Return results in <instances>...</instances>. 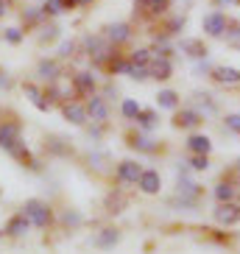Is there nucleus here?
<instances>
[{
	"label": "nucleus",
	"instance_id": "4be33fe9",
	"mask_svg": "<svg viewBox=\"0 0 240 254\" xmlns=\"http://www.w3.org/2000/svg\"><path fill=\"white\" fill-rule=\"evenodd\" d=\"M25 92H28V95H31V101H34V106H37V109H42V112H45V109H48V104H45V101H42V95H39V90H37V87H34V84H25Z\"/></svg>",
	"mask_w": 240,
	"mask_h": 254
},
{
	"label": "nucleus",
	"instance_id": "423d86ee",
	"mask_svg": "<svg viewBox=\"0 0 240 254\" xmlns=\"http://www.w3.org/2000/svg\"><path fill=\"white\" fill-rule=\"evenodd\" d=\"M137 185H140V190H143V193L154 195V193H159L162 179H159L157 171H143V173H140V179H137Z\"/></svg>",
	"mask_w": 240,
	"mask_h": 254
},
{
	"label": "nucleus",
	"instance_id": "1a4fd4ad",
	"mask_svg": "<svg viewBox=\"0 0 240 254\" xmlns=\"http://www.w3.org/2000/svg\"><path fill=\"white\" fill-rule=\"evenodd\" d=\"M179 128H195L198 123H201V115L198 112H193V109H184V112H179L176 115V120H173Z\"/></svg>",
	"mask_w": 240,
	"mask_h": 254
},
{
	"label": "nucleus",
	"instance_id": "cd10ccee",
	"mask_svg": "<svg viewBox=\"0 0 240 254\" xmlns=\"http://www.w3.org/2000/svg\"><path fill=\"white\" fill-rule=\"evenodd\" d=\"M131 62L134 64H148V51H134L131 53Z\"/></svg>",
	"mask_w": 240,
	"mask_h": 254
},
{
	"label": "nucleus",
	"instance_id": "9b49d317",
	"mask_svg": "<svg viewBox=\"0 0 240 254\" xmlns=\"http://www.w3.org/2000/svg\"><path fill=\"white\" fill-rule=\"evenodd\" d=\"M171 73H173V67H171V62L162 56V59H157L154 64H151V75L154 78H159V81H165V78H171Z\"/></svg>",
	"mask_w": 240,
	"mask_h": 254
},
{
	"label": "nucleus",
	"instance_id": "dca6fc26",
	"mask_svg": "<svg viewBox=\"0 0 240 254\" xmlns=\"http://www.w3.org/2000/svg\"><path fill=\"white\" fill-rule=\"evenodd\" d=\"M157 104L162 106V109H176V106H179V98H176L173 90H162L157 95Z\"/></svg>",
	"mask_w": 240,
	"mask_h": 254
},
{
	"label": "nucleus",
	"instance_id": "c9c22d12",
	"mask_svg": "<svg viewBox=\"0 0 240 254\" xmlns=\"http://www.w3.org/2000/svg\"><path fill=\"white\" fill-rule=\"evenodd\" d=\"M0 195H3V190H0Z\"/></svg>",
	"mask_w": 240,
	"mask_h": 254
},
{
	"label": "nucleus",
	"instance_id": "f704fd0d",
	"mask_svg": "<svg viewBox=\"0 0 240 254\" xmlns=\"http://www.w3.org/2000/svg\"><path fill=\"white\" fill-rule=\"evenodd\" d=\"M6 8H8V3H6V0H0V17L6 14Z\"/></svg>",
	"mask_w": 240,
	"mask_h": 254
},
{
	"label": "nucleus",
	"instance_id": "bb28decb",
	"mask_svg": "<svg viewBox=\"0 0 240 254\" xmlns=\"http://www.w3.org/2000/svg\"><path fill=\"white\" fill-rule=\"evenodd\" d=\"M6 39L11 42V45H17V42H23V31H20V28H8L6 31Z\"/></svg>",
	"mask_w": 240,
	"mask_h": 254
},
{
	"label": "nucleus",
	"instance_id": "5701e85b",
	"mask_svg": "<svg viewBox=\"0 0 240 254\" xmlns=\"http://www.w3.org/2000/svg\"><path fill=\"white\" fill-rule=\"evenodd\" d=\"M120 109H123V115H126V118H137V115L143 112V109H140V104H137V101H131V98H128V101H123V106H120Z\"/></svg>",
	"mask_w": 240,
	"mask_h": 254
},
{
	"label": "nucleus",
	"instance_id": "a878e982",
	"mask_svg": "<svg viewBox=\"0 0 240 254\" xmlns=\"http://www.w3.org/2000/svg\"><path fill=\"white\" fill-rule=\"evenodd\" d=\"M190 168H193V171H207V168H210V162H207V154H198V157H193Z\"/></svg>",
	"mask_w": 240,
	"mask_h": 254
},
{
	"label": "nucleus",
	"instance_id": "2eb2a0df",
	"mask_svg": "<svg viewBox=\"0 0 240 254\" xmlns=\"http://www.w3.org/2000/svg\"><path fill=\"white\" fill-rule=\"evenodd\" d=\"M137 6L145 8V11H154V14H162L171 6V0H137Z\"/></svg>",
	"mask_w": 240,
	"mask_h": 254
},
{
	"label": "nucleus",
	"instance_id": "0eeeda50",
	"mask_svg": "<svg viewBox=\"0 0 240 254\" xmlns=\"http://www.w3.org/2000/svg\"><path fill=\"white\" fill-rule=\"evenodd\" d=\"M140 173H143V168H140L137 162H131V159H126V162L118 165V179L120 182H137Z\"/></svg>",
	"mask_w": 240,
	"mask_h": 254
},
{
	"label": "nucleus",
	"instance_id": "a211bd4d",
	"mask_svg": "<svg viewBox=\"0 0 240 254\" xmlns=\"http://www.w3.org/2000/svg\"><path fill=\"white\" fill-rule=\"evenodd\" d=\"M181 51H187L190 56H198V59L207 56V48H204L198 39H184V42H181Z\"/></svg>",
	"mask_w": 240,
	"mask_h": 254
},
{
	"label": "nucleus",
	"instance_id": "6ab92c4d",
	"mask_svg": "<svg viewBox=\"0 0 240 254\" xmlns=\"http://www.w3.org/2000/svg\"><path fill=\"white\" fill-rule=\"evenodd\" d=\"M109 39H112V42H123V39H128V25H123V23L112 25V28H109Z\"/></svg>",
	"mask_w": 240,
	"mask_h": 254
},
{
	"label": "nucleus",
	"instance_id": "f8f14e48",
	"mask_svg": "<svg viewBox=\"0 0 240 254\" xmlns=\"http://www.w3.org/2000/svg\"><path fill=\"white\" fill-rule=\"evenodd\" d=\"M118 240H120V232H118V229H104V232L95 238V246H98V249H109V246H115Z\"/></svg>",
	"mask_w": 240,
	"mask_h": 254
},
{
	"label": "nucleus",
	"instance_id": "473e14b6",
	"mask_svg": "<svg viewBox=\"0 0 240 254\" xmlns=\"http://www.w3.org/2000/svg\"><path fill=\"white\" fill-rule=\"evenodd\" d=\"M215 3H218V6H238L240 0H215Z\"/></svg>",
	"mask_w": 240,
	"mask_h": 254
},
{
	"label": "nucleus",
	"instance_id": "7c9ffc66",
	"mask_svg": "<svg viewBox=\"0 0 240 254\" xmlns=\"http://www.w3.org/2000/svg\"><path fill=\"white\" fill-rule=\"evenodd\" d=\"M64 224L78 226V224H81V215H78V212H64Z\"/></svg>",
	"mask_w": 240,
	"mask_h": 254
},
{
	"label": "nucleus",
	"instance_id": "b1692460",
	"mask_svg": "<svg viewBox=\"0 0 240 254\" xmlns=\"http://www.w3.org/2000/svg\"><path fill=\"white\" fill-rule=\"evenodd\" d=\"M56 73H59V67H56L53 62H42V64H39V75H45V78H56Z\"/></svg>",
	"mask_w": 240,
	"mask_h": 254
},
{
	"label": "nucleus",
	"instance_id": "f257e3e1",
	"mask_svg": "<svg viewBox=\"0 0 240 254\" xmlns=\"http://www.w3.org/2000/svg\"><path fill=\"white\" fill-rule=\"evenodd\" d=\"M23 212L31 218V224L39 226V229H45V226L51 224V218H53V215H51V207H48V204H42V201H37V198L25 201Z\"/></svg>",
	"mask_w": 240,
	"mask_h": 254
},
{
	"label": "nucleus",
	"instance_id": "6e6552de",
	"mask_svg": "<svg viewBox=\"0 0 240 254\" xmlns=\"http://www.w3.org/2000/svg\"><path fill=\"white\" fill-rule=\"evenodd\" d=\"M212 78L218 84H238L240 81V70L238 67H215L212 70Z\"/></svg>",
	"mask_w": 240,
	"mask_h": 254
},
{
	"label": "nucleus",
	"instance_id": "20e7f679",
	"mask_svg": "<svg viewBox=\"0 0 240 254\" xmlns=\"http://www.w3.org/2000/svg\"><path fill=\"white\" fill-rule=\"evenodd\" d=\"M201 25H204V31L210 34V37H221L226 31V17L221 14V11H212V14H207L201 20Z\"/></svg>",
	"mask_w": 240,
	"mask_h": 254
},
{
	"label": "nucleus",
	"instance_id": "39448f33",
	"mask_svg": "<svg viewBox=\"0 0 240 254\" xmlns=\"http://www.w3.org/2000/svg\"><path fill=\"white\" fill-rule=\"evenodd\" d=\"M17 142H20V126L17 123H3L0 126V148L11 151Z\"/></svg>",
	"mask_w": 240,
	"mask_h": 254
},
{
	"label": "nucleus",
	"instance_id": "7ed1b4c3",
	"mask_svg": "<svg viewBox=\"0 0 240 254\" xmlns=\"http://www.w3.org/2000/svg\"><path fill=\"white\" fill-rule=\"evenodd\" d=\"M28 229H31V218L25 215V212L8 218V224H6V235H8V238H23Z\"/></svg>",
	"mask_w": 240,
	"mask_h": 254
},
{
	"label": "nucleus",
	"instance_id": "393cba45",
	"mask_svg": "<svg viewBox=\"0 0 240 254\" xmlns=\"http://www.w3.org/2000/svg\"><path fill=\"white\" fill-rule=\"evenodd\" d=\"M137 123H140L143 128H151L154 123H157V115H154V112H140V115H137Z\"/></svg>",
	"mask_w": 240,
	"mask_h": 254
},
{
	"label": "nucleus",
	"instance_id": "4468645a",
	"mask_svg": "<svg viewBox=\"0 0 240 254\" xmlns=\"http://www.w3.org/2000/svg\"><path fill=\"white\" fill-rule=\"evenodd\" d=\"M87 112L92 115V120H106L109 109H106V104L101 101V98H92V101H90V106H87Z\"/></svg>",
	"mask_w": 240,
	"mask_h": 254
},
{
	"label": "nucleus",
	"instance_id": "412c9836",
	"mask_svg": "<svg viewBox=\"0 0 240 254\" xmlns=\"http://www.w3.org/2000/svg\"><path fill=\"white\" fill-rule=\"evenodd\" d=\"M215 198L218 201H232L235 198V187L232 185H218L215 187Z\"/></svg>",
	"mask_w": 240,
	"mask_h": 254
},
{
	"label": "nucleus",
	"instance_id": "e433bc0d",
	"mask_svg": "<svg viewBox=\"0 0 240 254\" xmlns=\"http://www.w3.org/2000/svg\"><path fill=\"white\" fill-rule=\"evenodd\" d=\"M238 165H240V162H238Z\"/></svg>",
	"mask_w": 240,
	"mask_h": 254
},
{
	"label": "nucleus",
	"instance_id": "f03ea898",
	"mask_svg": "<svg viewBox=\"0 0 240 254\" xmlns=\"http://www.w3.org/2000/svg\"><path fill=\"white\" fill-rule=\"evenodd\" d=\"M215 221H218V224H226V226L238 224V221H240V207H238V204H232V201H221V204H218V209H215Z\"/></svg>",
	"mask_w": 240,
	"mask_h": 254
},
{
	"label": "nucleus",
	"instance_id": "9d476101",
	"mask_svg": "<svg viewBox=\"0 0 240 254\" xmlns=\"http://www.w3.org/2000/svg\"><path fill=\"white\" fill-rule=\"evenodd\" d=\"M187 148L193 151V154H210L212 142H210V137H204V134H193L187 140Z\"/></svg>",
	"mask_w": 240,
	"mask_h": 254
},
{
	"label": "nucleus",
	"instance_id": "2f4dec72",
	"mask_svg": "<svg viewBox=\"0 0 240 254\" xmlns=\"http://www.w3.org/2000/svg\"><path fill=\"white\" fill-rule=\"evenodd\" d=\"M70 51H73V42H64L61 45V56H70Z\"/></svg>",
	"mask_w": 240,
	"mask_h": 254
},
{
	"label": "nucleus",
	"instance_id": "ddd939ff",
	"mask_svg": "<svg viewBox=\"0 0 240 254\" xmlns=\"http://www.w3.org/2000/svg\"><path fill=\"white\" fill-rule=\"evenodd\" d=\"M75 90L84 92V95H92V90H95V78H92V73H78L75 75Z\"/></svg>",
	"mask_w": 240,
	"mask_h": 254
},
{
	"label": "nucleus",
	"instance_id": "f3484780",
	"mask_svg": "<svg viewBox=\"0 0 240 254\" xmlns=\"http://www.w3.org/2000/svg\"><path fill=\"white\" fill-rule=\"evenodd\" d=\"M64 118H67L70 123H84V120H87V112H84L81 106L67 104V106H64Z\"/></svg>",
	"mask_w": 240,
	"mask_h": 254
},
{
	"label": "nucleus",
	"instance_id": "c756f323",
	"mask_svg": "<svg viewBox=\"0 0 240 254\" xmlns=\"http://www.w3.org/2000/svg\"><path fill=\"white\" fill-rule=\"evenodd\" d=\"M226 126L232 128V131H240V115H229L226 118Z\"/></svg>",
	"mask_w": 240,
	"mask_h": 254
},
{
	"label": "nucleus",
	"instance_id": "c85d7f7f",
	"mask_svg": "<svg viewBox=\"0 0 240 254\" xmlns=\"http://www.w3.org/2000/svg\"><path fill=\"white\" fill-rule=\"evenodd\" d=\"M140 151H154V142L148 140V137H137V142H134Z\"/></svg>",
	"mask_w": 240,
	"mask_h": 254
},
{
	"label": "nucleus",
	"instance_id": "aec40b11",
	"mask_svg": "<svg viewBox=\"0 0 240 254\" xmlns=\"http://www.w3.org/2000/svg\"><path fill=\"white\" fill-rule=\"evenodd\" d=\"M67 6H70L67 0H48L42 11H45V14H61V11H64Z\"/></svg>",
	"mask_w": 240,
	"mask_h": 254
},
{
	"label": "nucleus",
	"instance_id": "72a5a7b5",
	"mask_svg": "<svg viewBox=\"0 0 240 254\" xmlns=\"http://www.w3.org/2000/svg\"><path fill=\"white\" fill-rule=\"evenodd\" d=\"M70 6H84V3H90V0H67Z\"/></svg>",
	"mask_w": 240,
	"mask_h": 254
}]
</instances>
